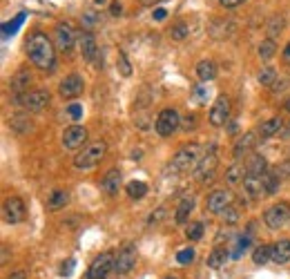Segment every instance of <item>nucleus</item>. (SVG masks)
<instances>
[{
  "label": "nucleus",
  "instance_id": "2eb2a0df",
  "mask_svg": "<svg viewBox=\"0 0 290 279\" xmlns=\"http://www.w3.org/2000/svg\"><path fill=\"white\" fill-rule=\"evenodd\" d=\"M74 40H76V34L67 23H58L56 25V47L63 49V52H70L74 47Z\"/></svg>",
  "mask_w": 290,
  "mask_h": 279
},
{
  "label": "nucleus",
  "instance_id": "9d476101",
  "mask_svg": "<svg viewBox=\"0 0 290 279\" xmlns=\"http://www.w3.org/2000/svg\"><path fill=\"white\" fill-rule=\"evenodd\" d=\"M210 125L214 127H224L228 119H230V98L228 96H219L217 101H214V105L210 108Z\"/></svg>",
  "mask_w": 290,
  "mask_h": 279
},
{
  "label": "nucleus",
  "instance_id": "ddd939ff",
  "mask_svg": "<svg viewBox=\"0 0 290 279\" xmlns=\"http://www.w3.org/2000/svg\"><path fill=\"white\" fill-rule=\"evenodd\" d=\"M206 206H208V210H210L212 214H224L226 210L232 206V195H230V190H214L212 195L208 197Z\"/></svg>",
  "mask_w": 290,
  "mask_h": 279
},
{
  "label": "nucleus",
  "instance_id": "49530a36",
  "mask_svg": "<svg viewBox=\"0 0 290 279\" xmlns=\"http://www.w3.org/2000/svg\"><path fill=\"white\" fill-rule=\"evenodd\" d=\"M283 63L290 65V40H288V45L283 47Z\"/></svg>",
  "mask_w": 290,
  "mask_h": 279
},
{
  "label": "nucleus",
  "instance_id": "c85d7f7f",
  "mask_svg": "<svg viewBox=\"0 0 290 279\" xmlns=\"http://www.w3.org/2000/svg\"><path fill=\"white\" fill-rule=\"evenodd\" d=\"M252 262L257 266H263L268 262H273V246H257L252 252Z\"/></svg>",
  "mask_w": 290,
  "mask_h": 279
},
{
  "label": "nucleus",
  "instance_id": "473e14b6",
  "mask_svg": "<svg viewBox=\"0 0 290 279\" xmlns=\"http://www.w3.org/2000/svg\"><path fill=\"white\" fill-rule=\"evenodd\" d=\"M277 52V45H275V40L273 38H266V40H261V45H259V56H261L263 60H268V58H273Z\"/></svg>",
  "mask_w": 290,
  "mask_h": 279
},
{
  "label": "nucleus",
  "instance_id": "5701e85b",
  "mask_svg": "<svg viewBox=\"0 0 290 279\" xmlns=\"http://www.w3.org/2000/svg\"><path fill=\"white\" fill-rule=\"evenodd\" d=\"M194 210V199L192 197H186L181 203L176 206V212H174V221L179 223V226H183V223L188 221V217H190V212Z\"/></svg>",
  "mask_w": 290,
  "mask_h": 279
},
{
  "label": "nucleus",
  "instance_id": "c03bdc74",
  "mask_svg": "<svg viewBox=\"0 0 290 279\" xmlns=\"http://www.w3.org/2000/svg\"><path fill=\"white\" fill-rule=\"evenodd\" d=\"M109 14H112V16H121L123 14L121 3H112V5H109Z\"/></svg>",
  "mask_w": 290,
  "mask_h": 279
},
{
  "label": "nucleus",
  "instance_id": "4c0bfd02",
  "mask_svg": "<svg viewBox=\"0 0 290 279\" xmlns=\"http://www.w3.org/2000/svg\"><path fill=\"white\" fill-rule=\"evenodd\" d=\"M67 114H70L74 121H81L83 119V108L78 103H72V105H67Z\"/></svg>",
  "mask_w": 290,
  "mask_h": 279
},
{
  "label": "nucleus",
  "instance_id": "1a4fd4ad",
  "mask_svg": "<svg viewBox=\"0 0 290 279\" xmlns=\"http://www.w3.org/2000/svg\"><path fill=\"white\" fill-rule=\"evenodd\" d=\"M290 219V206L286 201H279L275 203V206H270L266 210V214H263V221H266L268 228H273V230H277V228H283V223H286Z\"/></svg>",
  "mask_w": 290,
  "mask_h": 279
},
{
  "label": "nucleus",
  "instance_id": "423d86ee",
  "mask_svg": "<svg viewBox=\"0 0 290 279\" xmlns=\"http://www.w3.org/2000/svg\"><path fill=\"white\" fill-rule=\"evenodd\" d=\"M217 163H219V157H217V152H214V145H210V150L203 154L201 161H199V165H196V172H194L196 181H201V183L212 181L214 172H217Z\"/></svg>",
  "mask_w": 290,
  "mask_h": 279
},
{
  "label": "nucleus",
  "instance_id": "3c124183",
  "mask_svg": "<svg viewBox=\"0 0 290 279\" xmlns=\"http://www.w3.org/2000/svg\"><path fill=\"white\" fill-rule=\"evenodd\" d=\"M183 127H186V130L194 127V116H190V121H186V123H183Z\"/></svg>",
  "mask_w": 290,
  "mask_h": 279
},
{
  "label": "nucleus",
  "instance_id": "f8f14e48",
  "mask_svg": "<svg viewBox=\"0 0 290 279\" xmlns=\"http://www.w3.org/2000/svg\"><path fill=\"white\" fill-rule=\"evenodd\" d=\"M83 90H85V80H83V76H78V74L65 76L58 85V94L63 98H76L83 94Z\"/></svg>",
  "mask_w": 290,
  "mask_h": 279
},
{
  "label": "nucleus",
  "instance_id": "aec40b11",
  "mask_svg": "<svg viewBox=\"0 0 290 279\" xmlns=\"http://www.w3.org/2000/svg\"><path fill=\"white\" fill-rule=\"evenodd\" d=\"M273 262L275 264L290 262V239H279L273 244Z\"/></svg>",
  "mask_w": 290,
  "mask_h": 279
},
{
  "label": "nucleus",
  "instance_id": "6ab92c4d",
  "mask_svg": "<svg viewBox=\"0 0 290 279\" xmlns=\"http://www.w3.org/2000/svg\"><path fill=\"white\" fill-rule=\"evenodd\" d=\"M255 141H257V136L248 132V134H241L237 139V143H234L232 147V154H234V159H239V157H243V154H248L252 147H255Z\"/></svg>",
  "mask_w": 290,
  "mask_h": 279
},
{
  "label": "nucleus",
  "instance_id": "a18cd8bd",
  "mask_svg": "<svg viewBox=\"0 0 290 279\" xmlns=\"http://www.w3.org/2000/svg\"><path fill=\"white\" fill-rule=\"evenodd\" d=\"M7 279H27V272H25V270H16V272H11Z\"/></svg>",
  "mask_w": 290,
  "mask_h": 279
},
{
  "label": "nucleus",
  "instance_id": "9b49d317",
  "mask_svg": "<svg viewBox=\"0 0 290 279\" xmlns=\"http://www.w3.org/2000/svg\"><path fill=\"white\" fill-rule=\"evenodd\" d=\"M134 266H137V248L125 244L119 250L116 259H114V270L119 272V275H127V272L132 270Z\"/></svg>",
  "mask_w": 290,
  "mask_h": 279
},
{
  "label": "nucleus",
  "instance_id": "37998d69",
  "mask_svg": "<svg viewBox=\"0 0 290 279\" xmlns=\"http://www.w3.org/2000/svg\"><path fill=\"white\" fill-rule=\"evenodd\" d=\"M72 270H74V259H67V264H63V268H60V275H72Z\"/></svg>",
  "mask_w": 290,
  "mask_h": 279
},
{
  "label": "nucleus",
  "instance_id": "c9c22d12",
  "mask_svg": "<svg viewBox=\"0 0 290 279\" xmlns=\"http://www.w3.org/2000/svg\"><path fill=\"white\" fill-rule=\"evenodd\" d=\"M192 259H194V250H192V248H183V250L176 252V262L181 264V266L192 264Z\"/></svg>",
  "mask_w": 290,
  "mask_h": 279
},
{
  "label": "nucleus",
  "instance_id": "393cba45",
  "mask_svg": "<svg viewBox=\"0 0 290 279\" xmlns=\"http://www.w3.org/2000/svg\"><path fill=\"white\" fill-rule=\"evenodd\" d=\"M261 183H263V192H266L268 197H273V195H277V190H279V185H281V177L277 175V170L266 172L261 179Z\"/></svg>",
  "mask_w": 290,
  "mask_h": 279
},
{
  "label": "nucleus",
  "instance_id": "f3484780",
  "mask_svg": "<svg viewBox=\"0 0 290 279\" xmlns=\"http://www.w3.org/2000/svg\"><path fill=\"white\" fill-rule=\"evenodd\" d=\"M29 83H32V74L29 70H20L18 74H14L9 80V88L11 92L18 96V94H25V92H29Z\"/></svg>",
  "mask_w": 290,
  "mask_h": 279
},
{
  "label": "nucleus",
  "instance_id": "e433bc0d",
  "mask_svg": "<svg viewBox=\"0 0 290 279\" xmlns=\"http://www.w3.org/2000/svg\"><path fill=\"white\" fill-rule=\"evenodd\" d=\"M283 18H279V16H275L273 18V23H270V27H268V34H270V38H273V36H277V34H281L283 32Z\"/></svg>",
  "mask_w": 290,
  "mask_h": 279
},
{
  "label": "nucleus",
  "instance_id": "f03ea898",
  "mask_svg": "<svg viewBox=\"0 0 290 279\" xmlns=\"http://www.w3.org/2000/svg\"><path fill=\"white\" fill-rule=\"evenodd\" d=\"M107 154V143L105 141H92V143L83 145L81 152L74 157V167L78 170H90V167H96Z\"/></svg>",
  "mask_w": 290,
  "mask_h": 279
},
{
  "label": "nucleus",
  "instance_id": "a19ab883",
  "mask_svg": "<svg viewBox=\"0 0 290 279\" xmlns=\"http://www.w3.org/2000/svg\"><path fill=\"white\" fill-rule=\"evenodd\" d=\"M163 214H165V208H159V210H157V214H152L150 219H147V223H150V226H157V223L163 219Z\"/></svg>",
  "mask_w": 290,
  "mask_h": 279
},
{
  "label": "nucleus",
  "instance_id": "de8ad7c7",
  "mask_svg": "<svg viewBox=\"0 0 290 279\" xmlns=\"http://www.w3.org/2000/svg\"><path fill=\"white\" fill-rule=\"evenodd\" d=\"M141 5H145V7H154L157 3H161V0H139Z\"/></svg>",
  "mask_w": 290,
  "mask_h": 279
},
{
  "label": "nucleus",
  "instance_id": "7ed1b4c3",
  "mask_svg": "<svg viewBox=\"0 0 290 279\" xmlns=\"http://www.w3.org/2000/svg\"><path fill=\"white\" fill-rule=\"evenodd\" d=\"M199 161H201V147L196 143H188V145L179 147L176 154L172 157L170 170H174L176 175H179V172H188L190 167L199 165Z\"/></svg>",
  "mask_w": 290,
  "mask_h": 279
},
{
  "label": "nucleus",
  "instance_id": "cd10ccee",
  "mask_svg": "<svg viewBox=\"0 0 290 279\" xmlns=\"http://www.w3.org/2000/svg\"><path fill=\"white\" fill-rule=\"evenodd\" d=\"M226 181L230 185L243 183L246 181V167L241 163H232L230 167H228V172H226Z\"/></svg>",
  "mask_w": 290,
  "mask_h": 279
},
{
  "label": "nucleus",
  "instance_id": "39448f33",
  "mask_svg": "<svg viewBox=\"0 0 290 279\" xmlns=\"http://www.w3.org/2000/svg\"><path fill=\"white\" fill-rule=\"evenodd\" d=\"M179 125H181V116L174 108H165L159 112L157 121H154V130H157L159 136H170L172 132H176Z\"/></svg>",
  "mask_w": 290,
  "mask_h": 279
},
{
  "label": "nucleus",
  "instance_id": "0eeeda50",
  "mask_svg": "<svg viewBox=\"0 0 290 279\" xmlns=\"http://www.w3.org/2000/svg\"><path fill=\"white\" fill-rule=\"evenodd\" d=\"M25 214H27V208H25V201L20 197H9V199H5L3 203V221L5 223H20L25 219Z\"/></svg>",
  "mask_w": 290,
  "mask_h": 279
},
{
  "label": "nucleus",
  "instance_id": "8fccbe9b",
  "mask_svg": "<svg viewBox=\"0 0 290 279\" xmlns=\"http://www.w3.org/2000/svg\"><path fill=\"white\" fill-rule=\"evenodd\" d=\"M7 259H9V250H7V246H3V262H0V264H7Z\"/></svg>",
  "mask_w": 290,
  "mask_h": 279
},
{
  "label": "nucleus",
  "instance_id": "ea45409f",
  "mask_svg": "<svg viewBox=\"0 0 290 279\" xmlns=\"http://www.w3.org/2000/svg\"><path fill=\"white\" fill-rule=\"evenodd\" d=\"M119 63H121V72H123V76H129V74H132V67H129L127 58H125V54H119Z\"/></svg>",
  "mask_w": 290,
  "mask_h": 279
},
{
  "label": "nucleus",
  "instance_id": "79ce46f5",
  "mask_svg": "<svg viewBox=\"0 0 290 279\" xmlns=\"http://www.w3.org/2000/svg\"><path fill=\"white\" fill-rule=\"evenodd\" d=\"M221 3V7H226V9H232V7H239L241 3H246V0H219Z\"/></svg>",
  "mask_w": 290,
  "mask_h": 279
},
{
  "label": "nucleus",
  "instance_id": "58836bf2",
  "mask_svg": "<svg viewBox=\"0 0 290 279\" xmlns=\"http://www.w3.org/2000/svg\"><path fill=\"white\" fill-rule=\"evenodd\" d=\"M23 20H25V14H18L14 23H7V25L3 27V29H5V34H7V36H9V34H16V27H18V25H20Z\"/></svg>",
  "mask_w": 290,
  "mask_h": 279
},
{
  "label": "nucleus",
  "instance_id": "f257e3e1",
  "mask_svg": "<svg viewBox=\"0 0 290 279\" xmlns=\"http://www.w3.org/2000/svg\"><path fill=\"white\" fill-rule=\"evenodd\" d=\"M27 56L29 60L38 67V70H45V72H52L56 67V49H54L52 40L47 38L45 34H34L29 36L27 40Z\"/></svg>",
  "mask_w": 290,
  "mask_h": 279
},
{
  "label": "nucleus",
  "instance_id": "603ef678",
  "mask_svg": "<svg viewBox=\"0 0 290 279\" xmlns=\"http://www.w3.org/2000/svg\"><path fill=\"white\" fill-rule=\"evenodd\" d=\"M107 3V0H94V5H105Z\"/></svg>",
  "mask_w": 290,
  "mask_h": 279
},
{
  "label": "nucleus",
  "instance_id": "2f4dec72",
  "mask_svg": "<svg viewBox=\"0 0 290 279\" xmlns=\"http://www.w3.org/2000/svg\"><path fill=\"white\" fill-rule=\"evenodd\" d=\"M259 83H261L263 88H273V83H277L275 67H263V70L259 72Z\"/></svg>",
  "mask_w": 290,
  "mask_h": 279
},
{
  "label": "nucleus",
  "instance_id": "bb28decb",
  "mask_svg": "<svg viewBox=\"0 0 290 279\" xmlns=\"http://www.w3.org/2000/svg\"><path fill=\"white\" fill-rule=\"evenodd\" d=\"M279 130H281V119L279 116H273V119L263 121L261 125H259V134H261V139H270V136H275Z\"/></svg>",
  "mask_w": 290,
  "mask_h": 279
},
{
  "label": "nucleus",
  "instance_id": "412c9836",
  "mask_svg": "<svg viewBox=\"0 0 290 279\" xmlns=\"http://www.w3.org/2000/svg\"><path fill=\"white\" fill-rule=\"evenodd\" d=\"M67 203H70V192L67 190H60V188H56L49 195V199H47V208L52 210V212H56V210H63Z\"/></svg>",
  "mask_w": 290,
  "mask_h": 279
},
{
  "label": "nucleus",
  "instance_id": "7c9ffc66",
  "mask_svg": "<svg viewBox=\"0 0 290 279\" xmlns=\"http://www.w3.org/2000/svg\"><path fill=\"white\" fill-rule=\"evenodd\" d=\"M228 262V252L226 250H221V248H214L212 252H210V257H208V266L210 268H221V266H224Z\"/></svg>",
  "mask_w": 290,
  "mask_h": 279
},
{
  "label": "nucleus",
  "instance_id": "5fc2aeb1",
  "mask_svg": "<svg viewBox=\"0 0 290 279\" xmlns=\"http://www.w3.org/2000/svg\"><path fill=\"white\" fill-rule=\"evenodd\" d=\"M286 110L290 112V98H288V103H286Z\"/></svg>",
  "mask_w": 290,
  "mask_h": 279
},
{
  "label": "nucleus",
  "instance_id": "20e7f679",
  "mask_svg": "<svg viewBox=\"0 0 290 279\" xmlns=\"http://www.w3.org/2000/svg\"><path fill=\"white\" fill-rule=\"evenodd\" d=\"M14 103L18 108H23L25 112H40L49 105V92L47 90H34V92H25L14 98Z\"/></svg>",
  "mask_w": 290,
  "mask_h": 279
},
{
  "label": "nucleus",
  "instance_id": "dca6fc26",
  "mask_svg": "<svg viewBox=\"0 0 290 279\" xmlns=\"http://www.w3.org/2000/svg\"><path fill=\"white\" fill-rule=\"evenodd\" d=\"M101 188H103V192L107 197L119 195V190H121V172L116 170V167H112V170L105 172V177H103V181H101Z\"/></svg>",
  "mask_w": 290,
  "mask_h": 279
},
{
  "label": "nucleus",
  "instance_id": "a211bd4d",
  "mask_svg": "<svg viewBox=\"0 0 290 279\" xmlns=\"http://www.w3.org/2000/svg\"><path fill=\"white\" fill-rule=\"evenodd\" d=\"M81 54L85 60H90V63H94L96 56H98V45H96V38L92 32H85L81 36Z\"/></svg>",
  "mask_w": 290,
  "mask_h": 279
},
{
  "label": "nucleus",
  "instance_id": "f704fd0d",
  "mask_svg": "<svg viewBox=\"0 0 290 279\" xmlns=\"http://www.w3.org/2000/svg\"><path fill=\"white\" fill-rule=\"evenodd\" d=\"M188 34H190V29H188V25H186V23H176L174 27L170 29V36H172L174 40H183Z\"/></svg>",
  "mask_w": 290,
  "mask_h": 279
},
{
  "label": "nucleus",
  "instance_id": "b1692460",
  "mask_svg": "<svg viewBox=\"0 0 290 279\" xmlns=\"http://www.w3.org/2000/svg\"><path fill=\"white\" fill-rule=\"evenodd\" d=\"M261 190H263L261 179L246 177V181H243V195L248 197V199H257V197H261Z\"/></svg>",
  "mask_w": 290,
  "mask_h": 279
},
{
  "label": "nucleus",
  "instance_id": "864d4df0",
  "mask_svg": "<svg viewBox=\"0 0 290 279\" xmlns=\"http://www.w3.org/2000/svg\"><path fill=\"white\" fill-rule=\"evenodd\" d=\"M163 279H179V277H174V275H168V277H163Z\"/></svg>",
  "mask_w": 290,
  "mask_h": 279
},
{
  "label": "nucleus",
  "instance_id": "09e8293b",
  "mask_svg": "<svg viewBox=\"0 0 290 279\" xmlns=\"http://www.w3.org/2000/svg\"><path fill=\"white\" fill-rule=\"evenodd\" d=\"M154 18H157V20H163V18H165V9H157V11H154Z\"/></svg>",
  "mask_w": 290,
  "mask_h": 279
},
{
  "label": "nucleus",
  "instance_id": "a878e982",
  "mask_svg": "<svg viewBox=\"0 0 290 279\" xmlns=\"http://www.w3.org/2000/svg\"><path fill=\"white\" fill-rule=\"evenodd\" d=\"M196 76H199L203 83H210V80H214V76H217V65H214L212 60H201V63L196 65Z\"/></svg>",
  "mask_w": 290,
  "mask_h": 279
},
{
  "label": "nucleus",
  "instance_id": "c756f323",
  "mask_svg": "<svg viewBox=\"0 0 290 279\" xmlns=\"http://www.w3.org/2000/svg\"><path fill=\"white\" fill-rule=\"evenodd\" d=\"M125 190H127L129 199H143V197L147 195V185L143 181H129L125 185Z\"/></svg>",
  "mask_w": 290,
  "mask_h": 279
},
{
  "label": "nucleus",
  "instance_id": "4468645a",
  "mask_svg": "<svg viewBox=\"0 0 290 279\" xmlns=\"http://www.w3.org/2000/svg\"><path fill=\"white\" fill-rule=\"evenodd\" d=\"M85 141H87V130L83 125H72L63 132V145L67 150H78V147H83Z\"/></svg>",
  "mask_w": 290,
  "mask_h": 279
},
{
  "label": "nucleus",
  "instance_id": "4be33fe9",
  "mask_svg": "<svg viewBox=\"0 0 290 279\" xmlns=\"http://www.w3.org/2000/svg\"><path fill=\"white\" fill-rule=\"evenodd\" d=\"M266 159L259 157V154H255V157L250 159V163L246 165V177H257V179H263V175H266Z\"/></svg>",
  "mask_w": 290,
  "mask_h": 279
},
{
  "label": "nucleus",
  "instance_id": "6e6552de",
  "mask_svg": "<svg viewBox=\"0 0 290 279\" xmlns=\"http://www.w3.org/2000/svg\"><path fill=\"white\" fill-rule=\"evenodd\" d=\"M114 252H101L94 262H92L90 270H87V279H105L109 272L114 270Z\"/></svg>",
  "mask_w": 290,
  "mask_h": 279
},
{
  "label": "nucleus",
  "instance_id": "72a5a7b5",
  "mask_svg": "<svg viewBox=\"0 0 290 279\" xmlns=\"http://www.w3.org/2000/svg\"><path fill=\"white\" fill-rule=\"evenodd\" d=\"M186 237L190 241H199L203 237V223L201 221H192L190 226L186 228Z\"/></svg>",
  "mask_w": 290,
  "mask_h": 279
}]
</instances>
